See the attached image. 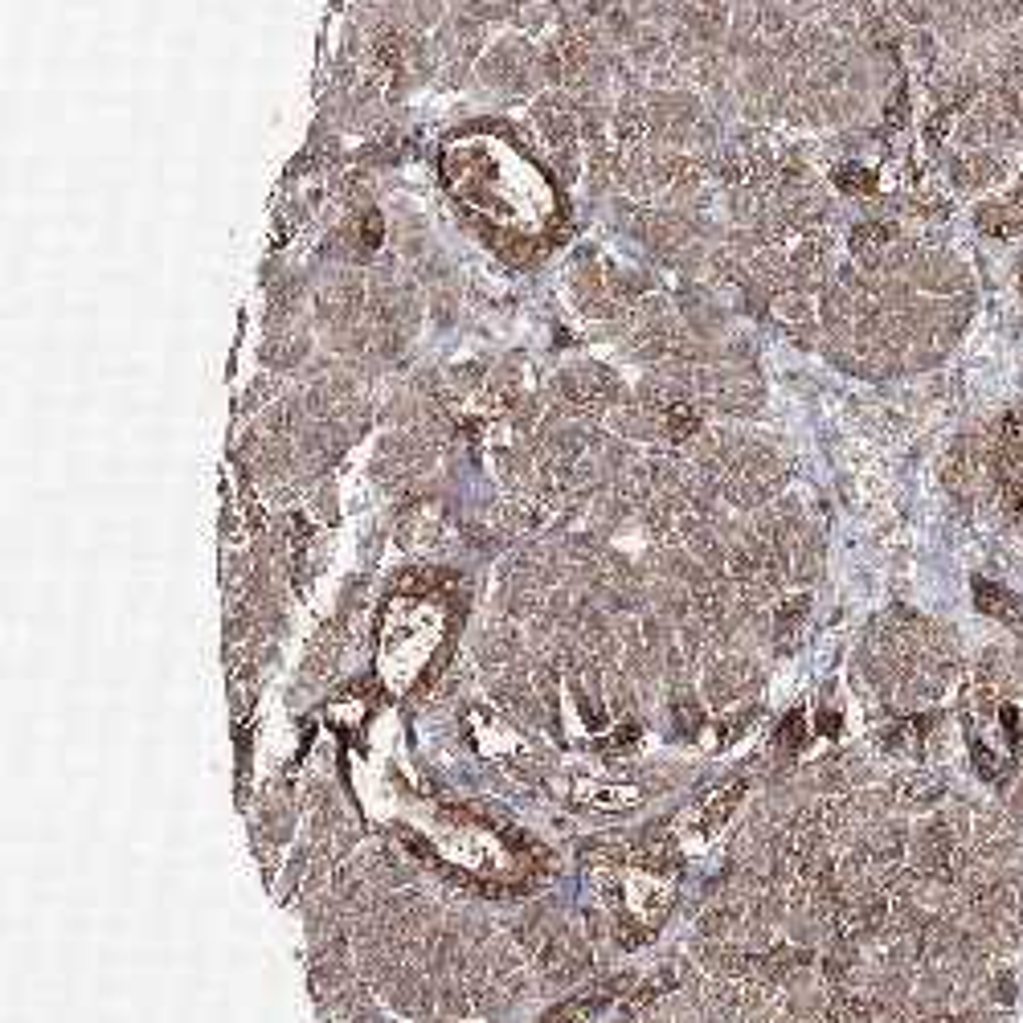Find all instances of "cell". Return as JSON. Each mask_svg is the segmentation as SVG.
Returning a JSON list of instances; mask_svg holds the SVG:
<instances>
[{
  "instance_id": "cell-1",
  "label": "cell",
  "mask_w": 1023,
  "mask_h": 1023,
  "mask_svg": "<svg viewBox=\"0 0 1023 1023\" xmlns=\"http://www.w3.org/2000/svg\"><path fill=\"white\" fill-rule=\"evenodd\" d=\"M475 82L504 99H537L545 91L541 78V41L524 33H504L475 62Z\"/></svg>"
},
{
  "instance_id": "cell-2",
  "label": "cell",
  "mask_w": 1023,
  "mask_h": 1023,
  "mask_svg": "<svg viewBox=\"0 0 1023 1023\" xmlns=\"http://www.w3.org/2000/svg\"><path fill=\"white\" fill-rule=\"evenodd\" d=\"M549 397L561 402V410L569 418H586V422H598L606 418L614 406H622L631 397L627 381H622L610 365L602 361H569L553 373L549 381Z\"/></svg>"
},
{
  "instance_id": "cell-3",
  "label": "cell",
  "mask_w": 1023,
  "mask_h": 1023,
  "mask_svg": "<svg viewBox=\"0 0 1023 1023\" xmlns=\"http://www.w3.org/2000/svg\"><path fill=\"white\" fill-rule=\"evenodd\" d=\"M365 320L381 332H397V336H410V340L422 324V291L393 258H377L369 266V311H365Z\"/></svg>"
},
{
  "instance_id": "cell-4",
  "label": "cell",
  "mask_w": 1023,
  "mask_h": 1023,
  "mask_svg": "<svg viewBox=\"0 0 1023 1023\" xmlns=\"http://www.w3.org/2000/svg\"><path fill=\"white\" fill-rule=\"evenodd\" d=\"M369 311V275L361 266H328L324 262V275L311 287V324L316 332H332L344 324H357L365 320Z\"/></svg>"
},
{
  "instance_id": "cell-5",
  "label": "cell",
  "mask_w": 1023,
  "mask_h": 1023,
  "mask_svg": "<svg viewBox=\"0 0 1023 1023\" xmlns=\"http://www.w3.org/2000/svg\"><path fill=\"white\" fill-rule=\"evenodd\" d=\"M708 115V103L692 86H676V91H651L647 95V144L688 152L696 123Z\"/></svg>"
},
{
  "instance_id": "cell-6",
  "label": "cell",
  "mask_w": 1023,
  "mask_h": 1023,
  "mask_svg": "<svg viewBox=\"0 0 1023 1023\" xmlns=\"http://www.w3.org/2000/svg\"><path fill=\"white\" fill-rule=\"evenodd\" d=\"M606 262H610V258H602V250L590 246V242L573 250L569 275H565V283H569V303L577 307V316H586V320H618L622 332H627V311H622V307L614 303V295H610Z\"/></svg>"
},
{
  "instance_id": "cell-7",
  "label": "cell",
  "mask_w": 1023,
  "mask_h": 1023,
  "mask_svg": "<svg viewBox=\"0 0 1023 1023\" xmlns=\"http://www.w3.org/2000/svg\"><path fill=\"white\" fill-rule=\"evenodd\" d=\"M316 357V324H291V328H275V332H262V344H258V361L266 373H303L307 361Z\"/></svg>"
},
{
  "instance_id": "cell-8",
  "label": "cell",
  "mask_w": 1023,
  "mask_h": 1023,
  "mask_svg": "<svg viewBox=\"0 0 1023 1023\" xmlns=\"http://www.w3.org/2000/svg\"><path fill=\"white\" fill-rule=\"evenodd\" d=\"M528 119L549 152L582 144V136H577V107H573L569 91H541L537 99H528Z\"/></svg>"
},
{
  "instance_id": "cell-9",
  "label": "cell",
  "mask_w": 1023,
  "mask_h": 1023,
  "mask_svg": "<svg viewBox=\"0 0 1023 1023\" xmlns=\"http://www.w3.org/2000/svg\"><path fill=\"white\" fill-rule=\"evenodd\" d=\"M647 95L651 91H622L614 95V115H610V131L618 148H639L647 144Z\"/></svg>"
},
{
  "instance_id": "cell-10",
  "label": "cell",
  "mask_w": 1023,
  "mask_h": 1023,
  "mask_svg": "<svg viewBox=\"0 0 1023 1023\" xmlns=\"http://www.w3.org/2000/svg\"><path fill=\"white\" fill-rule=\"evenodd\" d=\"M520 5H524V0H451L455 13H467V17L483 21V25H504V21L512 25Z\"/></svg>"
},
{
  "instance_id": "cell-11",
  "label": "cell",
  "mask_w": 1023,
  "mask_h": 1023,
  "mask_svg": "<svg viewBox=\"0 0 1023 1023\" xmlns=\"http://www.w3.org/2000/svg\"><path fill=\"white\" fill-rule=\"evenodd\" d=\"M549 164H553V172H557V181H561V185H573L577 176L586 172V148H582V144L553 148V152H549Z\"/></svg>"
},
{
  "instance_id": "cell-12",
  "label": "cell",
  "mask_w": 1023,
  "mask_h": 1023,
  "mask_svg": "<svg viewBox=\"0 0 1023 1023\" xmlns=\"http://www.w3.org/2000/svg\"><path fill=\"white\" fill-rule=\"evenodd\" d=\"M835 185H839V189H848V193L868 197V193H872V172H864V168L848 164V168H839V172H835Z\"/></svg>"
},
{
  "instance_id": "cell-13",
  "label": "cell",
  "mask_w": 1023,
  "mask_h": 1023,
  "mask_svg": "<svg viewBox=\"0 0 1023 1023\" xmlns=\"http://www.w3.org/2000/svg\"><path fill=\"white\" fill-rule=\"evenodd\" d=\"M573 5L582 9V17H586V21H594V25H598L606 13H614V9L622 5V0H573Z\"/></svg>"
}]
</instances>
